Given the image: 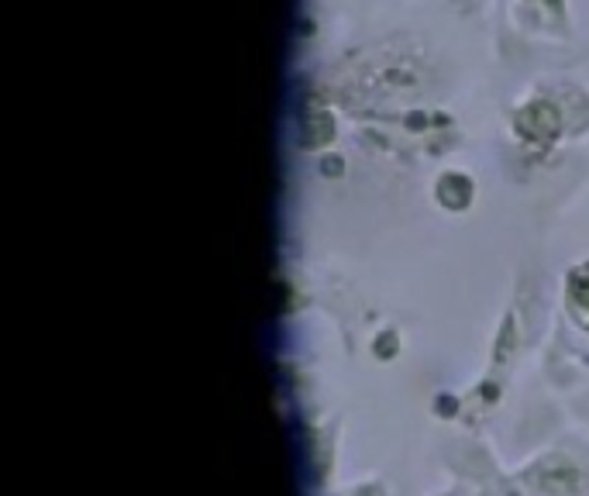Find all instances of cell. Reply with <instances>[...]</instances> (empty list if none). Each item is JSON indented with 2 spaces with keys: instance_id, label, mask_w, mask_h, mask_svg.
Wrapping results in <instances>:
<instances>
[{
  "instance_id": "cell-1",
  "label": "cell",
  "mask_w": 589,
  "mask_h": 496,
  "mask_svg": "<svg viewBox=\"0 0 589 496\" xmlns=\"http://www.w3.org/2000/svg\"><path fill=\"white\" fill-rule=\"evenodd\" d=\"M569 307H572L576 320H583L589 327V266L569 276Z\"/></svg>"
}]
</instances>
